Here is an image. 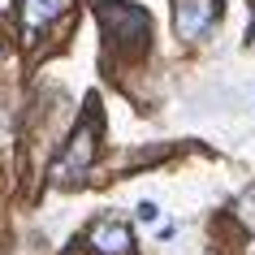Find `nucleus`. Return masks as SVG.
I'll return each mask as SVG.
<instances>
[{
    "mask_svg": "<svg viewBox=\"0 0 255 255\" xmlns=\"http://www.w3.org/2000/svg\"><path fill=\"white\" fill-rule=\"evenodd\" d=\"M65 9H69V0H17L22 39H39V30H48Z\"/></svg>",
    "mask_w": 255,
    "mask_h": 255,
    "instance_id": "4",
    "label": "nucleus"
},
{
    "mask_svg": "<svg viewBox=\"0 0 255 255\" xmlns=\"http://www.w3.org/2000/svg\"><path fill=\"white\" fill-rule=\"evenodd\" d=\"M95 255H130L134 251V234L121 225V221H95V229L87 234Z\"/></svg>",
    "mask_w": 255,
    "mask_h": 255,
    "instance_id": "5",
    "label": "nucleus"
},
{
    "mask_svg": "<svg viewBox=\"0 0 255 255\" xmlns=\"http://www.w3.org/2000/svg\"><path fill=\"white\" fill-rule=\"evenodd\" d=\"M156 216H160V212H156V203H138V221H156Z\"/></svg>",
    "mask_w": 255,
    "mask_h": 255,
    "instance_id": "6",
    "label": "nucleus"
},
{
    "mask_svg": "<svg viewBox=\"0 0 255 255\" xmlns=\"http://www.w3.org/2000/svg\"><path fill=\"white\" fill-rule=\"evenodd\" d=\"M95 151H100V113L87 108L82 121L69 130V138H65V151H61V160H56V182L82 177L95 164Z\"/></svg>",
    "mask_w": 255,
    "mask_h": 255,
    "instance_id": "2",
    "label": "nucleus"
},
{
    "mask_svg": "<svg viewBox=\"0 0 255 255\" xmlns=\"http://www.w3.org/2000/svg\"><path fill=\"white\" fill-rule=\"evenodd\" d=\"M95 13H100V26H104L108 43L117 52H143L151 39V13L138 9V4H126V0H95Z\"/></svg>",
    "mask_w": 255,
    "mask_h": 255,
    "instance_id": "1",
    "label": "nucleus"
},
{
    "mask_svg": "<svg viewBox=\"0 0 255 255\" xmlns=\"http://www.w3.org/2000/svg\"><path fill=\"white\" fill-rule=\"evenodd\" d=\"M221 22V0H173V26L186 39H203Z\"/></svg>",
    "mask_w": 255,
    "mask_h": 255,
    "instance_id": "3",
    "label": "nucleus"
}]
</instances>
